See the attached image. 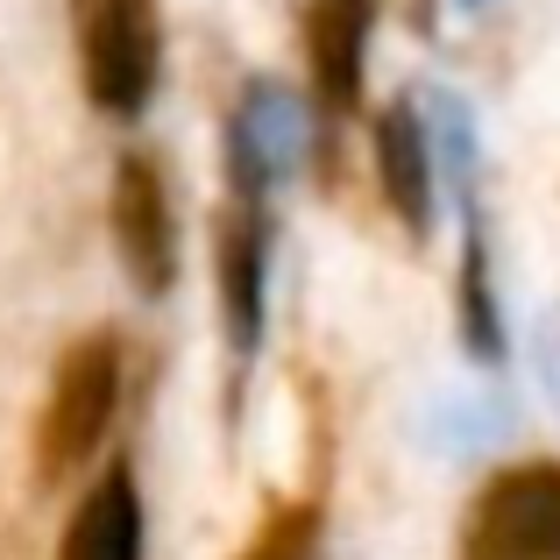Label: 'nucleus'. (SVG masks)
Returning a JSON list of instances; mask_svg holds the SVG:
<instances>
[{
	"label": "nucleus",
	"instance_id": "7",
	"mask_svg": "<svg viewBox=\"0 0 560 560\" xmlns=\"http://www.w3.org/2000/svg\"><path fill=\"white\" fill-rule=\"evenodd\" d=\"M65 560H142V497L128 468H107L65 533Z\"/></svg>",
	"mask_w": 560,
	"mask_h": 560
},
{
	"label": "nucleus",
	"instance_id": "2",
	"mask_svg": "<svg viewBox=\"0 0 560 560\" xmlns=\"http://www.w3.org/2000/svg\"><path fill=\"white\" fill-rule=\"evenodd\" d=\"M79 57L100 114H142L156 85V8L150 0H79Z\"/></svg>",
	"mask_w": 560,
	"mask_h": 560
},
{
	"label": "nucleus",
	"instance_id": "4",
	"mask_svg": "<svg viewBox=\"0 0 560 560\" xmlns=\"http://www.w3.org/2000/svg\"><path fill=\"white\" fill-rule=\"evenodd\" d=\"M114 234H121V262L142 291H171L178 277V234H171V199H164V178L156 164L128 156L121 164V185H114Z\"/></svg>",
	"mask_w": 560,
	"mask_h": 560
},
{
	"label": "nucleus",
	"instance_id": "3",
	"mask_svg": "<svg viewBox=\"0 0 560 560\" xmlns=\"http://www.w3.org/2000/svg\"><path fill=\"white\" fill-rule=\"evenodd\" d=\"M482 560H560V468H511L476 518Z\"/></svg>",
	"mask_w": 560,
	"mask_h": 560
},
{
	"label": "nucleus",
	"instance_id": "1",
	"mask_svg": "<svg viewBox=\"0 0 560 560\" xmlns=\"http://www.w3.org/2000/svg\"><path fill=\"white\" fill-rule=\"evenodd\" d=\"M114 397H121V348H114L107 334H85V341H71V355L57 362L50 405H43V425H36V468H43V476H65V468H79L85 454L107 440Z\"/></svg>",
	"mask_w": 560,
	"mask_h": 560
},
{
	"label": "nucleus",
	"instance_id": "8",
	"mask_svg": "<svg viewBox=\"0 0 560 560\" xmlns=\"http://www.w3.org/2000/svg\"><path fill=\"white\" fill-rule=\"evenodd\" d=\"M313 65H319V100H327V107H348L355 85H362V0H319Z\"/></svg>",
	"mask_w": 560,
	"mask_h": 560
},
{
	"label": "nucleus",
	"instance_id": "9",
	"mask_svg": "<svg viewBox=\"0 0 560 560\" xmlns=\"http://www.w3.org/2000/svg\"><path fill=\"white\" fill-rule=\"evenodd\" d=\"M228 319H234V348H256L262 334V213L256 199H242L228 228Z\"/></svg>",
	"mask_w": 560,
	"mask_h": 560
},
{
	"label": "nucleus",
	"instance_id": "5",
	"mask_svg": "<svg viewBox=\"0 0 560 560\" xmlns=\"http://www.w3.org/2000/svg\"><path fill=\"white\" fill-rule=\"evenodd\" d=\"M299 156V114L277 85H248L242 114H234V171H242V199H256L270 178H284Z\"/></svg>",
	"mask_w": 560,
	"mask_h": 560
},
{
	"label": "nucleus",
	"instance_id": "6",
	"mask_svg": "<svg viewBox=\"0 0 560 560\" xmlns=\"http://www.w3.org/2000/svg\"><path fill=\"white\" fill-rule=\"evenodd\" d=\"M376 185H383V199L405 213V228H425V220H433V156H425V136H419L405 100L376 114Z\"/></svg>",
	"mask_w": 560,
	"mask_h": 560
}]
</instances>
